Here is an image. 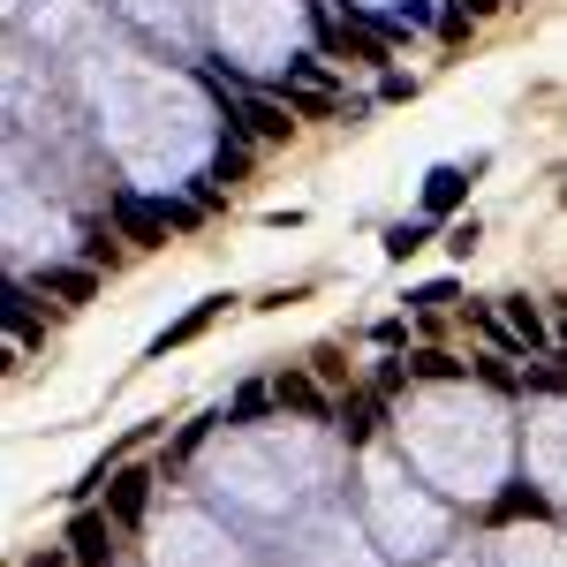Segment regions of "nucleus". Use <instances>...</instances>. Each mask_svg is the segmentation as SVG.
Instances as JSON below:
<instances>
[{"label": "nucleus", "mask_w": 567, "mask_h": 567, "mask_svg": "<svg viewBox=\"0 0 567 567\" xmlns=\"http://www.w3.org/2000/svg\"><path fill=\"white\" fill-rule=\"evenodd\" d=\"M507 333H515V341H529V349H545V318L529 310V296H507Z\"/></svg>", "instance_id": "10"}, {"label": "nucleus", "mask_w": 567, "mask_h": 567, "mask_svg": "<svg viewBox=\"0 0 567 567\" xmlns=\"http://www.w3.org/2000/svg\"><path fill=\"white\" fill-rule=\"evenodd\" d=\"M560 349H567V318H560Z\"/></svg>", "instance_id": "17"}, {"label": "nucleus", "mask_w": 567, "mask_h": 567, "mask_svg": "<svg viewBox=\"0 0 567 567\" xmlns=\"http://www.w3.org/2000/svg\"><path fill=\"white\" fill-rule=\"evenodd\" d=\"M39 288H45V296H61V303H91V296H99V280H91L84 265H53Z\"/></svg>", "instance_id": "7"}, {"label": "nucleus", "mask_w": 567, "mask_h": 567, "mask_svg": "<svg viewBox=\"0 0 567 567\" xmlns=\"http://www.w3.org/2000/svg\"><path fill=\"white\" fill-rule=\"evenodd\" d=\"M175 219H189V213H182V205H152V197H136V189L114 197V227H122V243H136V250H159Z\"/></svg>", "instance_id": "1"}, {"label": "nucleus", "mask_w": 567, "mask_h": 567, "mask_svg": "<svg viewBox=\"0 0 567 567\" xmlns=\"http://www.w3.org/2000/svg\"><path fill=\"white\" fill-rule=\"evenodd\" d=\"M144 507H152V470H114V477H106V515H114V523L122 529H136L144 523Z\"/></svg>", "instance_id": "2"}, {"label": "nucleus", "mask_w": 567, "mask_h": 567, "mask_svg": "<svg viewBox=\"0 0 567 567\" xmlns=\"http://www.w3.org/2000/svg\"><path fill=\"white\" fill-rule=\"evenodd\" d=\"M114 515H76V523H69V560L76 567H106L114 560Z\"/></svg>", "instance_id": "3"}, {"label": "nucleus", "mask_w": 567, "mask_h": 567, "mask_svg": "<svg viewBox=\"0 0 567 567\" xmlns=\"http://www.w3.org/2000/svg\"><path fill=\"white\" fill-rule=\"evenodd\" d=\"M243 130L265 136V144H288V136H296V106H280V99H243Z\"/></svg>", "instance_id": "4"}, {"label": "nucleus", "mask_w": 567, "mask_h": 567, "mask_svg": "<svg viewBox=\"0 0 567 567\" xmlns=\"http://www.w3.org/2000/svg\"><path fill=\"white\" fill-rule=\"evenodd\" d=\"M462 197H470V175H462V167H432V175H424V213H454V205H462Z\"/></svg>", "instance_id": "6"}, {"label": "nucleus", "mask_w": 567, "mask_h": 567, "mask_svg": "<svg viewBox=\"0 0 567 567\" xmlns=\"http://www.w3.org/2000/svg\"><path fill=\"white\" fill-rule=\"evenodd\" d=\"M424 243H432V219H401V227L386 235V258H416Z\"/></svg>", "instance_id": "11"}, {"label": "nucleus", "mask_w": 567, "mask_h": 567, "mask_svg": "<svg viewBox=\"0 0 567 567\" xmlns=\"http://www.w3.org/2000/svg\"><path fill=\"white\" fill-rule=\"evenodd\" d=\"M492 515H499V523H537V515H545V492H529V484H515V492H499V499H492Z\"/></svg>", "instance_id": "9"}, {"label": "nucleus", "mask_w": 567, "mask_h": 567, "mask_svg": "<svg viewBox=\"0 0 567 567\" xmlns=\"http://www.w3.org/2000/svg\"><path fill=\"white\" fill-rule=\"evenodd\" d=\"M0 318H8V341H16V349H31V341H39V326H31V296H23V288H8V296H0Z\"/></svg>", "instance_id": "8"}, {"label": "nucleus", "mask_w": 567, "mask_h": 567, "mask_svg": "<svg viewBox=\"0 0 567 567\" xmlns=\"http://www.w3.org/2000/svg\"><path fill=\"white\" fill-rule=\"evenodd\" d=\"M409 371H416V379H462V363L439 355V349H416V355H409Z\"/></svg>", "instance_id": "13"}, {"label": "nucleus", "mask_w": 567, "mask_h": 567, "mask_svg": "<svg viewBox=\"0 0 567 567\" xmlns=\"http://www.w3.org/2000/svg\"><path fill=\"white\" fill-rule=\"evenodd\" d=\"M341 432H349V439H371V401H341Z\"/></svg>", "instance_id": "14"}, {"label": "nucleus", "mask_w": 567, "mask_h": 567, "mask_svg": "<svg viewBox=\"0 0 567 567\" xmlns=\"http://www.w3.org/2000/svg\"><path fill=\"white\" fill-rule=\"evenodd\" d=\"M446 303H454V288H446V280H432V288L416 296V310H446Z\"/></svg>", "instance_id": "15"}, {"label": "nucleus", "mask_w": 567, "mask_h": 567, "mask_svg": "<svg viewBox=\"0 0 567 567\" xmlns=\"http://www.w3.org/2000/svg\"><path fill=\"white\" fill-rule=\"evenodd\" d=\"M454 8H462V16H492L499 0H454Z\"/></svg>", "instance_id": "16"}, {"label": "nucleus", "mask_w": 567, "mask_h": 567, "mask_svg": "<svg viewBox=\"0 0 567 567\" xmlns=\"http://www.w3.org/2000/svg\"><path fill=\"white\" fill-rule=\"evenodd\" d=\"M272 393H280L288 409H303V416H326V393L310 386V379H280V386H272Z\"/></svg>", "instance_id": "12"}, {"label": "nucleus", "mask_w": 567, "mask_h": 567, "mask_svg": "<svg viewBox=\"0 0 567 567\" xmlns=\"http://www.w3.org/2000/svg\"><path fill=\"white\" fill-rule=\"evenodd\" d=\"M219 310H227V296H205V303H189V310H182V318H175V326H167V333H159V341H152V349L167 355V349H182V341H197V333H205V326H213Z\"/></svg>", "instance_id": "5"}]
</instances>
